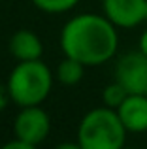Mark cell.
<instances>
[{
  "mask_svg": "<svg viewBox=\"0 0 147 149\" xmlns=\"http://www.w3.org/2000/svg\"><path fill=\"white\" fill-rule=\"evenodd\" d=\"M0 149H38L36 146H32V143H26V142H21V140H11V142L4 143Z\"/></svg>",
  "mask_w": 147,
  "mask_h": 149,
  "instance_id": "12",
  "label": "cell"
},
{
  "mask_svg": "<svg viewBox=\"0 0 147 149\" xmlns=\"http://www.w3.org/2000/svg\"><path fill=\"white\" fill-rule=\"evenodd\" d=\"M126 96H128V91H126L119 81H113V83L106 85L104 91H102V102H104V106H107V108H111V109H117L119 106L123 104V100H125Z\"/></svg>",
  "mask_w": 147,
  "mask_h": 149,
  "instance_id": "10",
  "label": "cell"
},
{
  "mask_svg": "<svg viewBox=\"0 0 147 149\" xmlns=\"http://www.w3.org/2000/svg\"><path fill=\"white\" fill-rule=\"evenodd\" d=\"M8 98H10V95H8V87H6V89H2V87H0V109H4V108H6Z\"/></svg>",
  "mask_w": 147,
  "mask_h": 149,
  "instance_id": "15",
  "label": "cell"
},
{
  "mask_svg": "<svg viewBox=\"0 0 147 149\" xmlns=\"http://www.w3.org/2000/svg\"><path fill=\"white\" fill-rule=\"evenodd\" d=\"M51 130L49 115L42 106H26L21 108L13 121V134L17 140L38 146L47 138Z\"/></svg>",
  "mask_w": 147,
  "mask_h": 149,
  "instance_id": "5",
  "label": "cell"
},
{
  "mask_svg": "<svg viewBox=\"0 0 147 149\" xmlns=\"http://www.w3.org/2000/svg\"><path fill=\"white\" fill-rule=\"evenodd\" d=\"M6 87L10 100L15 102L19 108L40 106L53 89V72L40 58L17 62L8 77Z\"/></svg>",
  "mask_w": 147,
  "mask_h": 149,
  "instance_id": "2",
  "label": "cell"
},
{
  "mask_svg": "<svg viewBox=\"0 0 147 149\" xmlns=\"http://www.w3.org/2000/svg\"><path fill=\"white\" fill-rule=\"evenodd\" d=\"M115 111L126 132L140 134L147 130V95H128Z\"/></svg>",
  "mask_w": 147,
  "mask_h": 149,
  "instance_id": "7",
  "label": "cell"
},
{
  "mask_svg": "<svg viewBox=\"0 0 147 149\" xmlns=\"http://www.w3.org/2000/svg\"><path fill=\"white\" fill-rule=\"evenodd\" d=\"M77 142L83 149H121L126 142V128L115 109L107 106L94 108L81 119Z\"/></svg>",
  "mask_w": 147,
  "mask_h": 149,
  "instance_id": "3",
  "label": "cell"
},
{
  "mask_svg": "<svg viewBox=\"0 0 147 149\" xmlns=\"http://www.w3.org/2000/svg\"><path fill=\"white\" fill-rule=\"evenodd\" d=\"M147 0H102L104 15L117 29H134L145 21Z\"/></svg>",
  "mask_w": 147,
  "mask_h": 149,
  "instance_id": "6",
  "label": "cell"
},
{
  "mask_svg": "<svg viewBox=\"0 0 147 149\" xmlns=\"http://www.w3.org/2000/svg\"><path fill=\"white\" fill-rule=\"evenodd\" d=\"M83 74H85V64H81L76 58L66 57L64 61L59 62L55 76L62 85H76L83 79Z\"/></svg>",
  "mask_w": 147,
  "mask_h": 149,
  "instance_id": "9",
  "label": "cell"
},
{
  "mask_svg": "<svg viewBox=\"0 0 147 149\" xmlns=\"http://www.w3.org/2000/svg\"><path fill=\"white\" fill-rule=\"evenodd\" d=\"M121 149H128V147H121Z\"/></svg>",
  "mask_w": 147,
  "mask_h": 149,
  "instance_id": "17",
  "label": "cell"
},
{
  "mask_svg": "<svg viewBox=\"0 0 147 149\" xmlns=\"http://www.w3.org/2000/svg\"><path fill=\"white\" fill-rule=\"evenodd\" d=\"M77 2L79 0H32L34 6L45 13H64V11L76 8Z\"/></svg>",
  "mask_w": 147,
  "mask_h": 149,
  "instance_id": "11",
  "label": "cell"
},
{
  "mask_svg": "<svg viewBox=\"0 0 147 149\" xmlns=\"http://www.w3.org/2000/svg\"><path fill=\"white\" fill-rule=\"evenodd\" d=\"M145 21H147V6H145Z\"/></svg>",
  "mask_w": 147,
  "mask_h": 149,
  "instance_id": "16",
  "label": "cell"
},
{
  "mask_svg": "<svg viewBox=\"0 0 147 149\" xmlns=\"http://www.w3.org/2000/svg\"><path fill=\"white\" fill-rule=\"evenodd\" d=\"M138 49H140L144 55H147V29L141 32V36H140V47Z\"/></svg>",
  "mask_w": 147,
  "mask_h": 149,
  "instance_id": "14",
  "label": "cell"
},
{
  "mask_svg": "<svg viewBox=\"0 0 147 149\" xmlns=\"http://www.w3.org/2000/svg\"><path fill=\"white\" fill-rule=\"evenodd\" d=\"M60 47L64 57L76 58L85 66H100L117 53V26L106 15L79 13L64 25Z\"/></svg>",
  "mask_w": 147,
  "mask_h": 149,
  "instance_id": "1",
  "label": "cell"
},
{
  "mask_svg": "<svg viewBox=\"0 0 147 149\" xmlns=\"http://www.w3.org/2000/svg\"><path fill=\"white\" fill-rule=\"evenodd\" d=\"M115 81H119L128 95H147V55L138 49L119 57Z\"/></svg>",
  "mask_w": 147,
  "mask_h": 149,
  "instance_id": "4",
  "label": "cell"
},
{
  "mask_svg": "<svg viewBox=\"0 0 147 149\" xmlns=\"http://www.w3.org/2000/svg\"><path fill=\"white\" fill-rule=\"evenodd\" d=\"M53 149H83V147L79 146V142H64V143H59Z\"/></svg>",
  "mask_w": 147,
  "mask_h": 149,
  "instance_id": "13",
  "label": "cell"
},
{
  "mask_svg": "<svg viewBox=\"0 0 147 149\" xmlns=\"http://www.w3.org/2000/svg\"><path fill=\"white\" fill-rule=\"evenodd\" d=\"M10 53L17 62L38 61V58H42L44 45H42L38 34L30 32V30H17L10 38Z\"/></svg>",
  "mask_w": 147,
  "mask_h": 149,
  "instance_id": "8",
  "label": "cell"
}]
</instances>
